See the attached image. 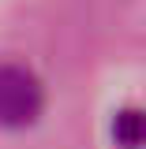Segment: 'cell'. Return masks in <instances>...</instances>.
<instances>
[{"mask_svg":"<svg viewBox=\"0 0 146 149\" xmlns=\"http://www.w3.org/2000/svg\"><path fill=\"white\" fill-rule=\"evenodd\" d=\"M41 104H45V90L37 74L15 63H4L0 67V127H30L41 116Z\"/></svg>","mask_w":146,"mask_h":149,"instance_id":"6da1fadb","label":"cell"},{"mask_svg":"<svg viewBox=\"0 0 146 149\" xmlns=\"http://www.w3.org/2000/svg\"><path fill=\"white\" fill-rule=\"evenodd\" d=\"M112 134H116V142L124 149H139L142 142V123H139V112H120L116 116V123H112Z\"/></svg>","mask_w":146,"mask_h":149,"instance_id":"7a4b0ae2","label":"cell"}]
</instances>
